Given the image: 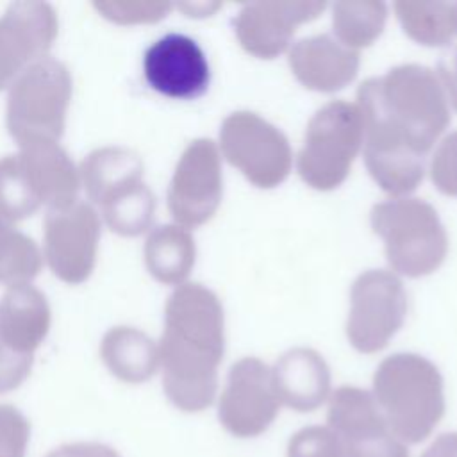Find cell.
Wrapping results in <instances>:
<instances>
[{
    "label": "cell",
    "instance_id": "cell-1",
    "mask_svg": "<svg viewBox=\"0 0 457 457\" xmlns=\"http://www.w3.org/2000/svg\"><path fill=\"white\" fill-rule=\"evenodd\" d=\"M362 154L373 180L391 196L416 189L425 154L450 123V104L434 70L400 64L357 91Z\"/></svg>",
    "mask_w": 457,
    "mask_h": 457
},
{
    "label": "cell",
    "instance_id": "cell-2",
    "mask_svg": "<svg viewBox=\"0 0 457 457\" xmlns=\"http://www.w3.org/2000/svg\"><path fill=\"white\" fill-rule=\"evenodd\" d=\"M159 373L168 402L187 414L209 409L218 398V368L225 352L220 298L205 286L173 287L164 305Z\"/></svg>",
    "mask_w": 457,
    "mask_h": 457
},
{
    "label": "cell",
    "instance_id": "cell-3",
    "mask_svg": "<svg viewBox=\"0 0 457 457\" xmlns=\"http://www.w3.org/2000/svg\"><path fill=\"white\" fill-rule=\"evenodd\" d=\"M371 395L391 432L407 446L430 437L446 411L445 382L418 353H393L373 373Z\"/></svg>",
    "mask_w": 457,
    "mask_h": 457
},
{
    "label": "cell",
    "instance_id": "cell-4",
    "mask_svg": "<svg viewBox=\"0 0 457 457\" xmlns=\"http://www.w3.org/2000/svg\"><path fill=\"white\" fill-rule=\"evenodd\" d=\"M370 221L373 232L384 241L395 275L425 277L446 257V230L437 211L421 198L391 196L371 209Z\"/></svg>",
    "mask_w": 457,
    "mask_h": 457
},
{
    "label": "cell",
    "instance_id": "cell-5",
    "mask_svg": "<svg viewBox=\"0 0 457 457\" xmlns=\"http://www.w3.org/2000/svg\"><path fill=\"white\" fill-rule=\"evenodd\" d=\"M73 82L64 62L45 57L29 66L7 89L5 125L16 145L59 141L66 129Z\"/></svg>",
    "mask_w": 457,
    "mask_h": 457
},
{
    "label": "cell",
    "instance_id": "cell-6",
    "mask_svg": "<svg viewBox=\"0 0 457 457\" xmlns=\"http://www.w3.org/2000/svg\"><path fill=\"white\" fill-rule=\"evenodd\" d=\"M362 150V118L357 104L332 100L309 120L296 157L305 184L328 191L337 187Z\"/></svg>",
    "mask_w": 457,
    "mask_h": 457
},
{
    "label": "cell",
    "instance_id": "cell-7",
    "mask_svg": "<svg viewBox=\"0 0 457 457\" xmlns=\"http://www.w3.org/2000/svg\"><path fill=\"white\" fill-rule=\"evenodd\" d=\"M218 148L257 187H275L291 171L293 152L287 137L250 111H237L223 120Z\"/></svg>",
    "mask_w": 457,
    "mask_h": 457
},
{
    "label": "cell",
    "instance_id": "cell-8",
    "mask_svg": "<svg viewBox=\"0 0 457 457\" xmlns=\"http://www.w3.org/2000/svg\"><path fill=\"white\" fill-rule=\"evenodd\" d=\"M407 314V295L398 275L366 270L352 284L346 337L361 353L382 350L400 330Z\"/></svg>",
    "mask_w": 457,
    "mask_h": 457
},
{
    "label": "cell",
    "instance_id": "cell-9",
    "mask_svg": "<svg viewBox=\"0 0 457 457\" xmlns=\"http://www.w3.org/2000/svg\"><path fill=\"white\" fill-rule=\"evenodd\" d=\"M102 218L95 205L79 200L48 211L43 225V259L50 271L68 286L86 282L96 268Z\"/></svg>",
    "mask_w": 457,
    "mask_h": 457
},
{
    "label": "cell",
    "instance_id": "cell-10",
    "mask_svg": "<svg viewBox=\"0 0 457 457\" xmlns=\"http://www.w3.org/2000/svg\"><path fill=\"white\" fill-rule=\"evenodd\" d=\"M280 400L271 366L257 357H243L232 364L218 395V421L237 439L262 436L277 420Z\"/></svg>",
    "mask_w": 457,
    "mask_h": 457
},
{
    "label": "cell",
    "instance_id": "cell-11",
    "mask_svg": "<svg viewBox=\"0 0 457 457\" xmlns=\"http://www.w3.org/2000/svg\"><path fill=\"white\" fill-rule=\"evenodd\" d=\"M223 193L221 154L212 139L198 137L180 154L168 186V211L173 223L191 230L209 221Z\"/></svg>",
    "mask_w": 457,
    "mask_h": 457
},
{
    "label": "cell",
    "instance_id": "cell-12",
    "mask_svg": "<svg viewBox=\"0 0 457 457\" xmlns=\"http://www.w3.org/2000/svg\"><path fill=\"white\" fill-rule=\"evenodd\" d=\"M327 427L345 457H411L409 446L387 427L371 391L341 386L327 400Z\"/></svg>",
    "mask_w": 457,
    "mask_h": 457
},
{
    "label": "cell",
    "instance_id": "cell-13",
    "mask_svg": "<svg viewBox=\"0 0 457 457\" xmlns=\"http://www.w3.org/2000/svg\"><path fill=\"white\" fill-rule=\"evenodd\" d=\"M59 32L54 7L46 2H12L0 14V91L34 62L50 55Z\"/></svg>",
    "mask_w": 457,
    "mask_h": 457
},
{
    "label": "cell",
    "instance_id": "cell-14",
    "mask_svg": "<svg viewBox=\"0 0 457 457\" xmlns=\"http://www.w3.org/2000/svg\"><path fill=\"white\" fill-rule=\"evenodd\" d=\"M143 77L150 89L173 100L202 96L211 80V66L196 39L180 32L157 37L143 54Z\"/></svg>",
    "mask_w": 457,
    "mask_h": 457
},
{
    "label": "cell",
    "instance_id": "cell-15",
    "mask_svg": "<svg viewBox=\"0 0 457 457\" xmlns=\"http://www.w3.org/2000/svg\"><path fill=\"white\" fill-rule=\"evenodd\" d=\"M323 2H255L246 4L234 18L241 46L261 59H271L289 48L298 25L318 18Z\"/></svg>",
    "mask_w": 457,
    "mask_h": 457
},
{
    "label": "cell",
    "instance_id": "cell-16",
    "mask_svg": "<svg viewBox=\"0 0 457 457\" xmlns=\"http://www.w3.org/2000/svg\"><path fill=\"white\" fill-rule=\"evenodd\" d=\"M39 205L59 211L79 202L80 173L59 141L34 139L18 145L16 152Z\"/></svg>",
    "mask_w": 457,
    "mask_h": 457
},
{
    "label": "cell",
    "instance_id": "cell-17",
    "mask_svg": "<svg viewBox=\"0 0 457 457\" xmlns=\"http://www.w3.org/2000/svg\"><path fill=\"white\" fill-rule=\"evenodd\" d=\"M289 66L307 89L332 93L357 75L359 52L330 34L309 36L289 46Z\"/></svg>",
    "mask_w": 457,
    "mask_h": 457
},
{
    "label": "cell",
    "instance_id": "cell-18",
    "mask_svg": "<svg viewBox=\"0 0 457 457\" xmlns=\"http://www.w3.org/2000/svg\"><path fill=\"white\" fill-rule=\"evenodd\" d=\"M271 375L280 405L296 412L320 409L332 393L328 364L312 348L284 352L271 366Z\"/></svg>",
    "mask_w": 457,
    "mask_h": 457
},
{
    "label": "cell",
    "instance_id": "cell-19",
    "mask_svg": "<svg viewBox=\"0 0 457 457\" xmlns=\"http://www.w3.org/2000/svg\"><path fill=\"white\" fill-rule=\"evenodd\" d=\"M52 327V309L34 284L7 287L0 298V341L9 348L34 355Z\"/></svg>",
    "mask_w": 457,
    "mask_h": 457
},
{
    "label": "cell",
    "instance_id": "cell-20",
    "mask_svg": "<svg viewBox=\"0 0 457 457\" xmlns=\"http://www.w3.org/2000/svg\"><path fill=\"white\" fill-rule=\"evenodd\" d=\"M100 361L120 382L139 386L159 373V345L146 332L118 325L100 339Z\"/></svg>",
    "mask_w": 457,
    "mask_h": 457
},
{
    "label": "cell",
    "instance_id": "cell-21",
    "mask_svg": "<svg viewBox=\"0 0 457 457\" xmlns=\"http://www.w3.org/2000/svg\"><path fill=\"white\" fill-rule=\"evenodd\" d=\"M79 173L87 202L98 207L112 193L141 182L145 164L141 155L132 148L109 145L89 152L79 164Z\"/></svg>",
    "mask_w": 457,
    "mask_h": 457
},
{
    "label": "cell",
    "instance_id": "cell-22",
    "mask_svg": "<svg viewBox=\"0 0 457 457\" xmlns=\"http://www.w3.org/2000/svg\"><path fill=\"white\" fill-rule=\"evenodd\" d=\"M143 261L146 271L157 282L173 287L186 284L196 261L191 230L177 223L154 227L145 239Z\"/></svg>",
    "mask_w": 457,
    "mask_h": 457
},
{
    "label": "cell",
    "instance_id": "cell-23",
    "mask_svg": "<svg viewBox=\"0 0 457 457\" xmlns=\"http://www.w3.org/2000/svg\"><path fill=\"white\" fill-rule=\"evenodd\" d=\"M155 196L145 180L130 184L109 198L98 207L102 223L121 237H137L152 230L155 216Z\"/></svg>",
    "mask_w": 457,
    "mask_h": 457
},
{
    "label": "cell",
    "instance_id": "cell-24",
    "mask_svg": "<svg viewBox=\"0 0 457 457\" xmlns=\"http://www.w3.org/2000/svg\"><path fill=\"white\" fill-rule=\"evenodd\" d=\"M395 12L405 34L421 45L441 46L457 34L455 4L396 2Z\"/></svg>",
    "mask_w": 457,
    "mask_h": 457
},
{
    "label": "cell",
    "instance_id": "cell-25",
    "mask_svg": "<svg viewBox=\"0 0 457 457\" xmlns=\"http://www.w3.org/2000/svg\"><path fill=\"white\" fill-rule=\"evenodd\" d=\"M387 9L375 0H343L332 7L334 37L352 50L371 45L382 32Z\"/></svg>",
    "mask_w": 457,
    "mask_h": 457
},
{
    "label": "cell",
    "instance_id": "cell-26",
    "mask_svg": "<svg viewBox=\"0 0 457 457\" xmlns=\"http://www.w3.org/2000/svg\"><path fill=\"white\" fill-rule=\"evenodd\" d=\"M41 209L16 154L0 159V218L11 225Z\"/></svg>",
    "mask_w": 457,
    "mask_h": 457
},
{
    "label": "cell",
    "instance_id": "cell-27",
    "mask_svg": "<svg viewBox=\"0 0 457 457\" xmlns=\"http://www.w3.org/2000/svg\"><path fill=\"white\" fill-rule=\"evenodd\" d=\"M45 266L41 246L14 228L0 250V284L7 287L32 284Z\"/></svg>",
    "mask_w": 457,
    "mask_h": 457
},
{
    "label": "cell",
    "instance_id": "cell-28",
    "mask_svg": "<svg viewBox=\"0 0 457 457\" xmlns=\"http://www.w3.org/2000/svg\"><path fill=\"white\" fill-rule=\"evenodd\" d=\"M95 11L114 25H146L157 23L173 9L168 2H132V0H107L93 2Z\"/></svg>",
    "mask_w": 457,
    "mask_h": 457
},
{
    "label": "cell",
    "instance_id": "cell-29",
    "mask_svg": "<svg viewBox=\"0 0 457 457\" xmlns=\"http://www.w3.org/2000/svg\"><path fill=\"white\" fill-rule=\"evenodd\" d=\"M286 457H345V452L327 425H309L289 437Z\"/></svg>",
    "mask_w": 457,
    "mask_h": 457
},
{
    "label": "cell",
    "instance_id": "cell-30",
    "mask_svg": "<svg viewBox=\"0 0 457 457\" xmlns=\"http://www.w3.org/2000/svg\"><path fill=\"white\" fill-rule=\"evenodd\" d=\"M30 421L11 403H0V457H27Z\"/></svg>",
    "mask_w": 457,
    "mask_h": 457
},
{
    "label": "cell",
    "instance_id": "cell-31",
    "mask_svg": "<svg viewBox=\"0 0 457 457\" xmlns=\"http://www.w3.org/2000/svg\"><path fill=\"white\" fill-rule=\"evenodd\" d=\"M430 177L441 193L457 196V130L439 141L430 159Z\"/></svg>",
    "mask_w": 457,
    "mask_h": 457
},
{
    "label": "cell",
    "instance_id": "cell-32",
    "mask_svg": "<svg viewBox=\"0 0 457 457\" xmlns=\"http://www.w3.org/2000/svg\"><path fill=\"white\" fill-rule=\"evenodd\" d=\"M34 355L20 353L0 341V395L16 391L30 377Z\"/></svg>",
    "mask_w": 457,
    "mask_h": 457
},
{
    "label": "cell",
    "instance_id": "cell-33",
    "mask_svg": "<svg viewBox=\"0 0 457 457\" xmlns=\"http://www.w3.org/2000/svg\"><path fill=\"white\" fill-rule=\"evenodd\" d=\"M45 457H121V453L100 441H71L52 448Z\"/></svg>",
    "mask_w": 457,
    "mask_h": 457
},
{
    "label": "cell",
    "instance_id": "cell-34",
    "mask_svg": "<svg viewBox=\"0 0 457 457\" xmlns=\"http://www.w3.org/2000/svg\"><path fill=\"white\" fill-rule=\"evenodd\" d=\"M436 75L445 89L450 107L457 111V48L439 62Z\"/></svg>",
    "mask_w": 457,
    "mask_h": 457
},
{
    "label": "cell",
    "instance_id": "cell-35",
    "mask_svg": "<svg viewBox=\"0 0 457 457\" xmlns=\"http://www.w3.org/2000/svg\"><path fill=\"white\" fill-rule=\"evenodd\" d=\"M420 457H457V430L439 434Z\"/></svg>",
    "mask_w": 457,
    "mask_h": 457
},
{
    "label": "cell",
    "instance_id": "cell-36",
    "mask_svg": "<svg viewBox=\"0 0 457 457\" xmlns=\"http://www.w3.org/2000/svg\"><path fill=\"white\" fill-rule=\"evenodd\" d=\"M177 7L182 9L187 16H209V14H212L220 7V4L202 2V4H180Z\"/></svg>",
    "mask_w": 457,
    "mask_h": 457
},
{
    "label": "cell",
    "instance_id": "cell-37",
    "mask_svg": "<svg viewBox=\"0 0 457 457\" xmlns=\"http://www.w3.org/2000/svg\"><path fill=\"white\" fill-rule=\"evenodd\" d=\"M12 228H14V225H11V223H7V221H4V220L0 218V250L4 248V245H5L7 237L11 236Z\"/></svg>",
    "mask_w": 457,
    "mask_h": 457
}]
</instances>
